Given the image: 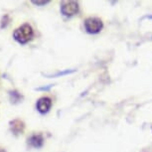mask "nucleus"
<instances>
[{
	"label": "nucleus",
	"instance_id": "nucleus-1",
	"mask_svg": "<svg viewBox=\"0 0 152 152\" xmlns=\"http://www.w3.org/2000/svg\"><path fill=\"white\" fill-rule=\"evenodd\" d=\"M33 37H34V30L31 27V25L27 24V23L18 27L13 33V38L15 39V41H17L19 44L22 45L31 41L33 39Z\"/></svg>",
	"mask_w": 152,
	"mask_h": 152
},
{
	"label": "nucleus",
	"instance_id": "nucleus-2",
	"mask_svg": "<svg viewBox=\"0 0 152 152\" xmlns=\"http://www.w3.org/2000/svg\"><path fill=\"white\" fill-rule=\"evenodd\" d=\"M102 20L97 19V18H88L85 21V27L86 30L88 31V33H99L100 30L102 29Z\"/></svg>",
	"mask_w": 152,
	"mask_h": 152
},
{
	"label": "nucleus",
	"instance_id": "nucleus-3",
	"mask_svg": "<svg viewBox=\"0 0 152 152\" xmlns=\"http://www.w3.org/2000/svg\"><path fill=\"white\" fill-rule=\"evenodd\" d=\"M61 11L65 16H73L79 12V4L76 1H64L61 5Z\"/></svg>",
	"mask_w": 152,
	"mask_h": 152
},
{
	"label": "nucleus",
	"instance_id": "nucleus-4",
	"mask_svg": "<svg viewBox=\"0 0 152 152\" xmlns=\"http://www.w3.org/2000/svg\"><path fill=\"white\" fill-rule=\"evenodd\" d=\"M51 107H52V99H51L50 97H47V96L41 97V99H39L38 102H37V110L41 113H48Z\"/></svg>",
	"mask_w": 152,
	"mask_h": 152
},
{
	"label": "nucleus",
	"instance_id": "nucleus-5",
	"mask_svg": "<svg viewBox=\"0 0 152 152\" xmlns=\"http://www.w3.org/2000/svg\"><path fill=\"white\" fill-rule=\"evenodd\" d=\"M10 130L11 132L13 134H15V135H19V134H22L24 132V129H25V123L22 121L21 119H13L11 120L10 123Z\"/></svg>",
	"mask_w": 152,
	"mask_h": 152
},
{
	"label": "nucleus",
	"instance_id": "nucleus-6",
	"mask_svg": "<svg viewBox=\"0 0 152 152\" xmlns=\"http://www.w3.org/2000/svg\"><path fill=\"white\" fill-rule=\"evenodd\" d=\"M44 143V137L41 133H35V134H32L29 138H28V144L32 147H35V148H39L41 147Z\"/></svg>",
	"mask_w": 152,
	"mask_h": 152
},
{
	"label": "nucleus",
	"instance_id": "nucleus-7",
	"mask_svg": "<svg viewBox=\"0 0 152 152\" xmlns=\"http://www.w3.org/2000/svg\"><path fill=\"white\" fill-rule=\"evenodd\" d=\"M32 3L34 4H36V5H45V4H47L49 3V1H32Z\"/></svg>",
	"mask_w": 152,
	"mask_h": 152
}]
</instances>
